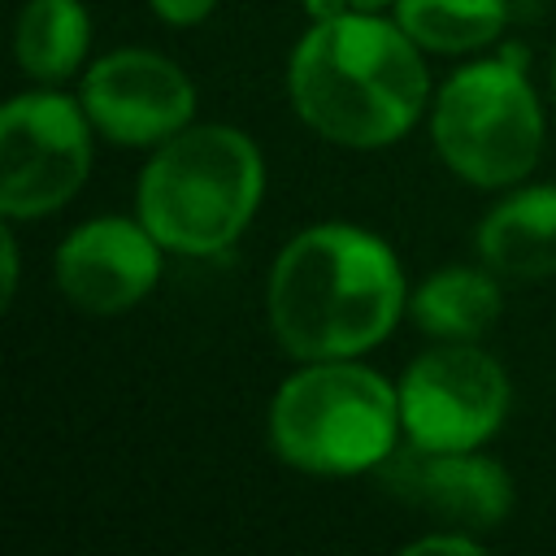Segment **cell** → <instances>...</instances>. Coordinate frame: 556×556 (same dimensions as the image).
Returning <instances> with one entry per match:
<instances>
[{
	"label": "cell",
	"mask_w": 556,
	"mask_h": 556,
	"mask_svg": "<svg viewBox=\"0 0 556 556\" xmlns=\"http://www.w3.org/2000/svg\"><path fill=\"white\" fill-rule=\"evenodd\" d=\"M408 308L395 252L361 226L321 222L287 239L269 269L265 313L295 361H348L382 343Z\"/></svg>",
	"instance_id": "6da1fadb"
},
{
	"label": "cell",
	"mask_w": 556,
	"mask_h": 556,
	"mask_svg": "<svg viewBox=\"0 0 556 556\" xmlns=\"http://www.w3.org/2000/svg\"><path fill=\"white\" fill-rule=\"evenodd\" d=\"M287 91L308 130L339 148H387L426 109V61L400 22L348 9L313 22L291 52Z\"/></svg>",
	"instance_id": "7a4b0ae2"
},
{
	"label": "cell",
	"mask_w": 556,
	"mask_h": 556,
	"mask_svg": "<svg viewBox=\"0 0 556 556\" xmlns=\"http://www.w3.org/2000/svg\"><path fill=\"white\" fill-rule=\"evenodd\" d=\"M265 191L256 143L222 122L182 126L139 174V222L174 256H217L252 222Z\"/></svg>",
	"instance_id": "3957f363"
},
{
	"label": "cell",
	"mask_w": 556,
	"mask_h": 556,
	"mask_svg": "<svg viewBox=\"0 0 556 556\" xmlns=\"http://www.w3.org/2000/svg\"><path fill=\"white\" fill-rule=\"evenodd\" d=\"M400 391L348 361H304L269 400V447L282 465L317 478L369 473L395 452Z\"/></svg>",
	"instance_id": "277c9868"
},
{
	"label": "cell",
	"mask_w": 556,
	"mask_h": 556,
	"mask_svg": "<svg viewBox=\"0 0 556 556\" xmlns=\"http://www.w3.org/2000/svg\"><path fill=\"white\" fill-rule=\"evenodd\" d=\"M430 135L443 165L469 187H513L543 152V109L521 65L473 61L439 87Z\"/></svg>",
	"instance_id": "5b68a950"
},
{
	"label": "cell",
	"mask_w": 556,
	"mask_h": 556,
	"mask_svg": "<svg viewBox=\"0 0 556 556\" xmlns=\"http://www.w3.org/2000/svg\"><path fill=\"white\" fill-rule=\"evenodd\" d=\"M91 117L61 91H22L0 113V213L48 217L78 195L91 169Z\"/></svg>",
	"instance_id": "8992f818"
},
{
	"label": "cell",
	"mask_w": 556,
	"mask_h": 556,
	"mask_svg": "<svg viewBox=\"0 0 556 556\" xmlns=\"http://www.w3.org/2000/svg\"><path fill=\"white\" fill-rule=\"evenodd\" d=\"M404 439L430 452L482 447L508 413V374L473 343H443L408 361L400 378Z\"/></svg>",
	"instance_id": "52a82bcc"
},
{
	"label": "cell",
	"mask_w": 556,
	"mask_h": 556,
	"mask_svg": "<svg viewBox=\"0 0 556 556\" xmlns=\"http://www.w3.org/2000/svg\"><path fill=\"white\" fill-rule=\"evenodd\" d=\"M83 109L91 126L117 148H156L195 113V87L161 52L117 48L83 74Z\"/></svg>",
	"instance_id": "ba28073f"
},
{
	"label": "cell",
	"mask_w": 556,
	"mask_h": 556,
	"mask_svg": "<svg viewBox=\"0 0 556 556\" xmlns=\"http://www.w3.org/2000/svg\"><path fill=\"white\" fill-rule=\"evenodd\" d=\"M161 252L165 248L139 217H91L61 239L52 274L74 308L117 317L156 287Z\"/></svg>",
	"instance_id": "9c48e42d"
},
{
	"label": "cell",
	"mask_w": 556,
	"mask_h": 556,
	"mask_svg": "<svg viewBox=\"0 0 556 556\" xmlns=\"http://www.w3.org/2000/svg\"><path fill=\"white\" fill-rule=\"evenodd\" d=\"M378 478L404 504L460 530H491L513 513V478L500 460L478 456L473 447L430 452L408 443V452H391L378 465Z\"/></svg>",
	"instance_id": "30bf717a"
},
{
	"label": "cell",
	"mask_w": 556,
	"mask_h": 556,
	"mask_svg": "<svg viewBox=\"0 0 556 556\" xmlns=\"http://www.w3.org/2000/svg\"><path fill=\"white\" fill-rule=\"evenodd\" d=\"M478 256L504 278L556 274V187H521L478 222Z\"/></svg>",
	"instance_id": "8fae6325"
},
{
	"label": "cell",
	"mask_w": 556,
	"mask_h": 556,
	"mask_svg": "<svg viewBox=\"0 0 556 556\" xmlns=\"http://www.w3.org/2000/svg\"><path fill=\"white\" fill-rule=\"evenodd\" d=\"M408 317L430 339L473 343L500 317V287H495V278L486 269H469V265L434 269L408 295Z\"/></svg>",
	"instance_id": "7c38bea8"
},
{
	"label": "cell",
	"mask_w": 556,
	"mask_h": 556,
	"mask_svg": "<svg viewBox=\"0 0 556 556\" xmlns=\"http://www.w3.org/2000/svg\"><path fill=\"white\" fill-rule=\"evenodd\" d=\"M91 43V17L78 0H26L13 30L22 74L35 83H65Z\"/></svg>",
	"instance_id": "4fadbf2b"
},
{
	"label": "cell",
	"mask_w": 556,
	"mask_h": 556,
	"mask_svg": "<svg viewBox=\"0 0 556 556\" xmlns=\"http://www.w3.org/2000/svg\"><path fill=\"white\" fill-rule=\"evenodd\" d=\"M391 9L408 39L426 52L486 48L508 22V0H395Z\"/></svg>",
	"instance_id": "5bb4252c"
},
{
	"label": "cell",
	"mask_w": 556,
	"mask_h": 556,
	"mask_svg": "<svg viewBox=\"0 0 556 556\" xmlns=\"http://www.w3.org/2000/svg\"><path fill=\"white\" fill-rule=\"evenodd\" d=\"M148 4H152V13H156L161 22H169V26H195V22H204V17L213 13L217 0H148Z\"/></svg>",
	"instance_id": "9a60e30c"
},
{
	"label": "cell",
	"mask_w": 556,
	"mask_h": 556,
	"mask_svg": "<svg viewBox=\"0 0 556 556\" xmlns=\"http://www.w3.org/2000/svg\"><path fill=\"white\" fill-rule=\"evenodd\" d=\"M404 552H478V539H469L460 526L439 530V534H417Z\"/></svg>",
	"instance_id": "2e32d148"
},
{
	"label": "cell",
	"mask_w": 556,
	"mask_h": 556,
	"mask_svg": "<svg viewBox=\"0 0 556 556\" xmlns=\"http://www.w3.org/2000/svg\"><path fill=\"white\" fill-rule=\"evenodd\" d=\"M0 252H4V304H9L13 291H17V239H13L9 226L0 230Z\"/></svg>",
	"instance_id": "e0dca14e"
},
{
	"label": "cell",
	"mask_w": 556,
	"mask_h": 556,
	"mask_svg": "<svg viewBox=\"0 0 556 556\" xmlns=\"http://www.w3.org/2000/svg\"><path fill=\"white\" fill-rule=\"evenodd\" d=\"M348 9H352V0H304V13H308V22H330V17L348 13Z\"/></svg>",
	"instance_id": "ac0fdd59"
},
{
	"label": "cell",
	"mask_w": 556,
	"mask_h": 556,
	"mask_svg": "<svg viewBox=\"0 0 556 556\" xmlns=\"http://www.w3.org/2000/svg\"><path fill=\"white\" fill-rule=\"evenodd\" d=\"M387 4H395V0H352V9H374V13L387 9Z\"/></svg>",
	"instance_id": "d6986e66"
},
{
	"label": "cell",
	"mask_w": 556,
	"mask_h": 556,
	"mask_svg": "<svg viewBox=\"0 0 556 556\" xmlns=\"http://www.w3.org/2000/svg\"><path fill=\"white\" fill-rule=\"evenodd\" d=\"M552 91H556V52H552Z\"/></svg>",
	"instance_id": "ffe728a7"
}]
</instances>
